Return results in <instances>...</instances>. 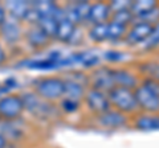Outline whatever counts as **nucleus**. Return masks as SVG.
Instances as JSON below:
<instances>
[{"label":"nucleus","mask_w":159,"mask_h":148,"mask_svg":"<svg viewBox=\"0 0 159 148\" xmlns=\"http://www.w3.org/2000/svg\"><path fill=\"white\" fill-rule=\"evenodd\" d=\"M139 112L159 114V82L150 77H143L134 90Z\"/></svg>","instance_id":"nucleus-1"},{"label":"nucleus","mask_w":159,"mask_h":148,"mask_svg":"<svg viewBox=\"0 0 159 148\" xmlns=\"http://www.w3.org/2000/svg\"><path fill=\"white\" fill-rule=\"evenodd\" d=\"M32 90L47 102H60L64 98L65 80L57 76L40 77L32 81Z\"/></svg>","instance_id":"nucleus-2"},{"label":"nucleus","mask_w":159,"mask_h":148,"mask_svg":"<svg viewBox=\"0 0 159 148\" xmlns=\"http://www.w3.org/2000/svg\"><path fill=\"white\" fill-rule=\"evenodd\" d=\"M107 97L111 107L118 110L119 112H122V114L129 116L135 115L137 112H139L135 94H134V90H131V89L116 86L107 93Z\"/></svg>","instance_id":"nucleus-3"},{"label":"nucleus","mask_w":159,"mask_h":148,"mask_svg":"<svg viewBox=\"0 0 159 148\" xmlns=\"http://www.w3.org/2000/svg\"><path fill=\"white\" fill-rule=\"evenodd\" d=\"M24 103V110L28 111L34 118H51L52 112L54 111V106L51 102L44 101L41 97H39L33 90L24 91L20 94Z\"/></svg>","instance_id":"nucleus-4"},{"label":"nucleus","mask_w":159,"mask_h":148,"mask_svg":"<svg viewBox=\"0 0 159 148\" xmlns=\"http://www.w3.org/2000/svg\"><path fill=\"white\" fill-rule=\"evenodd\" d=\"M24 111V103L20 94L9 93L0 97V120H17Z\"/></svg>","instance_id":"nucleus-5"},{"label":"nucleus","mask_w":159,"mask_h":148,"mask_svg":"<svg viewBox=\"0 0 159 148\" xmlns=\"http://www.w3.org/2000/svg\"><path fill=\"white\" fill-rule=\"evenodd\" d=\"M82 103L86 107V110L96 116L99 114H103V112H106L107 110L111 108L107 93L97 90V89L93 87H88L85 95H84Z\"/></svg>","instance_id":"nucleus-6"},{"label":"nucleus","mask_w":159,"mask_h":148,"mask_svg":"<svg viewBox=\"0 0 159 148\" xmlns=\"http://www.w3.org/2000/svg\"><path fill=\"white\" fill-rule=\"evenodd\" d=\"M89 87L97 90L109 93L113 87H116L113 78V67L110 66H98L94 69L93 73L89 76Z\"/></svg>","instance_id":"nucleus-7"},{"label":"nucleus","mask_w":159,"mask_h":148,"mask_svg":"<svg viewBox=\"0 0 159 148\" xmlns=\"http://www.w3.org/2000/svg\"><path fill=\"white\" fill-rule=\"evenodd\" d=\"M152 31V25L146 21L135 20L130 27L127 28V33L125 36V44L127 46H138L143 45L148 38Z\"/></svg>","instance_id":"nucleus-8"},{"label":"nucleus","mask_w":159,"mask_h":148,"mask_svg":"<svg viewBox=\"0 0 159 148\" xmlns=\"http://www.w3.org/2000/svg\"><path fill=\"white\" fill-rule=\"evenodd\" d=\"M90 4H92L90 2L82 0V2H70L62 7H64L65 16L72 23L76 24L77 27L81 28L82 25H88Z\"/></svg>","instance_id":"nucleus-9"},{"label":"nucleus","mask_w":159,"mask_h":148,"mask_svg":"<svg viewBox=\"0 0 159 148\" xmlns=\"http://www.w3.org/2000/svg\"><path fill=\"white\" fill-rule=\"evenodd\" d=\"M24 27L23 23L13 17H7L3 25L0 27V37L7 45H17L24 38Z\"/></svg>","instance_id":"nucleus-10"},{"label":"nucleus","mask_w":159,"mask_h":148,"mask_svg":"<svg viewBox=\"0 0 159 148\" xmlns=\"http://www.w3.org/2000/svg\"><path fill=\"white\" fill-rule=\"evenodd\" d=\"M94 118H96V123L98 126L105 127V128H122V127H126L130 123V118L113 107L106 112L99 114Z\"/></svg>","instance_id":"nucleus-11"},{"label":"nucleus","mask_w":159,"mask_h":148,"mask_svg":"<svg viewBox=\"0 0 159 148\" xmlns=\"http://www.w3.org/2000/svg\"><path fill=\"white\" fill-rule=\"evenodd\" d=\"M113 78L116 86L131 89V90H135L142 81V78H139V74L127 67H113Z\"/></svg>","instance_id":"nucleus-12"},{"label":"nucleus","mask_w":159,"mask_h":148,"mask_svg":"<svg viewBox=\"0 0 159 148\" xmlns=\"http://www.w3.org/2000/svg\"><path fill=\"white\" fill-rule=\"evenodd\" d=\"M111 9L109 2H94L90 4V11H89V25H96V24H105L109 23L111 19Z\"/></svg>","instance_id":"nucleus-13"},{"label":"nucleus","mask_w":159,"mask_h":148,"mask_svg":"<svg viewBox=\"0 0 159 148\" xmlns=\"http://www.w3.org/2000/svg\"><path fill=\"white\" fill-rule=\"evenodd\" d=\"M7 15L21 23H27L29 15L32 11V2H24V0H9L4 3Z\"/></svg>","instance_id":"nucleus-14"},{"label":"nucleus","mask_w":159,"mask_h":148,"mask_svg":"<svg viewBox=\"0 0 159 148\" xmlns=\"http://www.w3.org/2000/svg\"><path fill=\"white\" fill-rule=\"evenodd\" d=\"M65 80V91H64V98L72 101H77V102H82L84 95L88 90V85L85 82H82L78 78L74 77H69V78H64Z\"/></svg>","instance_id":"nucleus-15"},{"label":"nucleus","mask_w":159,"mask_h":148,"mask_svg":"<svg viewBox=\"0 0 159 148\" xmlns=\"http://www.w3.org/2000/svg\"><path fill=\"white\" fill-rule=\"evenodd\" d=\"M24 38L28 42V45L33 49H43L48 46L49 38L41 29H40L36 24L34 25H27V29L24 31Z\"/></svg>","instance_id":"nucleus-16"},{"label":"nucleus","mask_w":159,"mask_h":148,"mask_svg":"<svg viewBox=\"0 0 159 148\" xmlns=\"http://www.w3.org/2000/svg\"><path fill=\"white\" fill-rule=\"evenodd\" d=\"M131 123L139 131H159V114L137 112Z\"/></svg>","instance_id":"nucleus-17"},{"label":"nucleus","mask_w":159,"mask_h":148,"mask_svg":"<svg viewBox=\"0 0 159 148\" xmlns=\"http://www.w3.org/2000/svg\"><path fill=\"white\" fill-rule=\"evenodd\" d=\"M78 28L74 23H72L66 16H64L62 19L58 20L57 24V32H56V37L54 40H58L62 44H72L74 36L78 31Z\"/></svg>","instance_id":"nucleus-18"},{"label":"nucleus","mask_w":159,"mask_h":148,"mask_svg":"<svg viewBox=\"0 0 159 148\" xmlns=\"http://www.w3.org/2000/svg\"><path fill=\"white\" fill-rule=\"evenodd\" d=\"M158 6L159 2H155V0H137V2H133L130 12L133 13L135 20H141L142 17H145L148 12L152 11Z\"/></svg>","instance_id":"nucleus-19"},{"label":"nucleus","mask_w":159,"mask_h":148,"mask_svg":"<svg viewBox=\"0 0 159 148\" xmlns=\"http://www.w3.org/2000/svg\"><path fill=\"white\" fill-rule=\"evenodd\" d=\"M86 33H88V38L92 42L99 44V42L107 41V23L89 25Z\"/></svg>","instance_id":"nucleus-20"},{"label":"nucleus","mask_w":159,"mask_h":148,"mask_svg":"<svg viewBox=\"0 0 159 148\" xmlns=\"http://www.w3.org/2000/svg\"><path fill=\"white\" fill-rule=\"evenodd\" d=\"M127 28L129 27L110 20L107 23V41L116 42L119 40H125V36L127 33Z\"/></svg>","instance_id":"nucleus-21"},{"label":"nucleus","mask_w":159,"mask_h":148,"mask_svg":"<svg viewBox=\"0 0 159 148\" xmlns=\"http://www.w3.org/2000/svg\"><path fill=\"white\" fill-rule=\"evenodd\" d=\"M57 24H58V21H57L56 17L49 16V17H40L37 20L36 25L41 29L51 40H54L56 32H57Z\"/></svg>","instance_id":"nucleus-22"},{"label":"nucleus","mask_w":159,"mask_h":148,"mask_svg":"<svg viewBox=\"0 0 159 148\" xmlns=\"http://www.w3.org/2000/svg\"><path fill=\"white\" fill-rule=\"evenodd\" d=\"M158 48H159V21L152 25V31L150 36L142 45L143 50H155Z\"/></svg>","instance_id":"nucleus-23"},{"label":"nucleus","mask_w":159,"mask_h":148,"mask_svg":"<svg viewBox=\"0 0 159 148\" xmlns=\"http://www.w3.org/2000/svg\"><path fill=\"white\" fill-rule=\"evenodd\" d=\"M110 20L116 21V23H119V24H122V25L130 27L131 24L135 21V19H134L133 13L130 12V9H125V11H119V12L113 13Z\"/></svg>","instance_id":"nucleus-24"},{"label":"nucleus","mask_w":159,"mask_h":148,"mask_svg":"<svg viewBox=\"0 0 159 148\" xmlns=\"http://www.w3.org/2000/svg\"><path fill=\"white\" fill-rule=\"evenodd\" d=\"M82 102H77V101H72L68 98H62L60 101V110L66 112V114H74L81 108Z\"/></svg>","instance_id":"nucleus-25"},{"label":"nucleus","mask_w":159,"mask_h":148,"mask_svg":"<svg viewBox=\"0 0 159 148\" xmlns=\"http://www.w3.org/2000/svg\"><path fill=\"white\" fill-rule=\"evenodd\" d=\"M125 57H126V53H123L121 50H107V52H105V54H103V58L110 63L122 62L125 60Z\"/></svg>","instance_id":"nucleus-26"},{"label":"nucleus","mask_w":159,"mask_h":148,"mask_svg":"<svg viewBox=\"0 0 159 148\" xmlns=\"http://www.w3.org/2000/svg\"><path fill=\"white\" fill-rule=\"evenodd\" d=\"M110 4L111 13H116L119 11H125V9H130L133 2L130 0H114V2H109Z\"/></svg>","instance_id":"nucleus-27"},{"label":"nucleus","mask_w":159,"mask_h":148,"mask_svg":"<svg viewBox=\"0 0 159 148\" xmlns=\"http://www.w3.org/2000/svg\"><path fill=\"white\" fill-rule=\"evenodd\" d=\"M7 17H8V15L6 11V7H4V3H0V27L3 25V23L6 21Z\"/></svg>","instance_id":"nucleus-28"},{"label":"nucleus","mask_w":159,"mask_h":148,"mask_svg":"<svg viewBox=\"0 0 159 148\" xmlns=\"http://www.w3.org/2000/svg\"><path fill=\"white\" fill-rule=\"evenodd\" d=\"M8 60V54H7V50L4 49V46L2 45V42H0V65H3V63H6Z\"/></svg>","instance_id":"nucleus-29"},{"label":"nucleus","mask_w":159,"mask_h":148,"mask_svg":"<svg viewBox=\"0 0 159 148\" xmlns=\"http://www.w3.org/2000/svg\"><path fill=\"white\" fill-rule=\"evenodd\" d=\"M6 147H8V141L6 139V136L0 132V148H6Z\"/></svg>","instance_id":"nucleus-30"},{"label":"nucleus","mask_w":159,"mask_h":148,"mask_svg":"<svg viewBox=\"0 0 159 148\" xmlns=\"http://www.w3.org/2000/svg\"><path fill=\"white\" fill-rule=\"evenodd\" d=\"M6 148H8V147H6Z\"/></svg>","instance_id":"nucleus-31"}]
</instances>
